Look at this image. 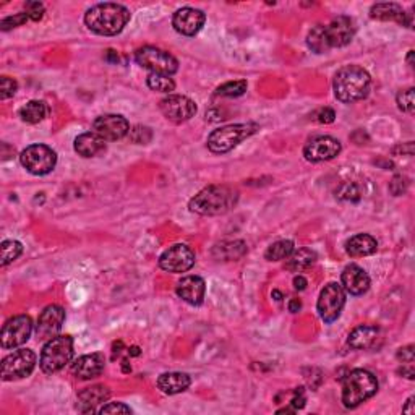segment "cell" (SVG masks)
<instances>
[{"mask_svg": "<svg viewBox=\"0 0 415 415\" xmlns=\"http://www.w3.org/2000/svg\"><path fill=\"white\" fill-rule=\"evenodd\" d=\"M130 10L120 3H97L85 13L88 29L99 36H117L130 22Z\"/></svg>", "mask_w": 415, "mask_h": 415, "instance_id": "1", "label": "cell"}, {"mask_svg": "<svg viewBox=\"0 0 415 415\" xmlns=\"http://www.w3.org/2000/svg\"><path fill=\"white\" fill-rule=\"evenodd\" d=\"M238 192L227 185H209L190 200L188 208L200 216H219L226 214L237 204Z\"/></svg>", "mask_w": 415, "mask_h": 415, "instance_id": "2", "label": "cell"}, {"mask_svg": "<svg viewBox=\"0 0 415 415\" xmlns=\"http://www.w3.org/2000/svg\"><path fill=\"white\" fill-rule=\"evenodd\" d=\"M370 86H372V78L367 70L359 65L343 67L336 73L333 81L334 96L345 104L365 99L370 92Z\"/></svg>", "mask_w": 415, "mask_h": 415, "instance_id": "3", "label": "cell"}, {"mask_svg": "<svg viewBox=\"0 0 415 415\" xmlns=\"http://www.w3.org/2000/svg\"><path fill=\"white\" fill-rule=\"evenodd\" d=\"M378 391V380L368 370H352L343 382V404L348 409H355L368 401Z\"/></svg>", "mask_w": 415, "mask_h": 415, "instance_id": "4", "label": "cell"}, {"mask_svg": "<svg viewBox=\"0 0 415 415\" xmlns=\"http://www.w3.org/2000/svg\"><path fill=\"white\" fill-rule=\"evenodd\" d=\"M260 130L257 124H232L214 130L208 136V148L214 154H224L241 145L243 140L250 138Z\"/></svg>", "mask_w": 415, "mask_h": 415, "instance_id": "5", "label": "cell"}, {"mask_svg": "<svg viewBox=\"0 0 415 415\" xmlns=\"http://www.w3.org/2000/svg\"><path fill=\"white\" fill-rule=\"evenodd\" d=\"M73 359V339L70 336H56L44 344L39 365L44 373L52 375L72 362Z\"/></svg>", "mask_w": 415, "mask_h": 415, "instance_id": "6", "label": "cell"}, {"mask_svg": "<svg viewBox=\"0 0 415 415\" xmlns=\"http://www.w3.org/2000/svg\"><path fill=\"white\" fill-rule=\"evenodd\" d=\"M135 60L143 68H148L151 73H159V75H174L179 70V62L172 54L163 51L159 47L145 46L140 47L135 52Z\"/></svg>", "mask_w": 415, "mask_h": 415, "instance_id": "7", "label": "cell"}, {"mask_svg": "<svg viewBox=\"0 0 415 415\" xmlns=\"http://www.w3.org/2000/svg\"><path fill=\"white\" fill-rule=\"evenodd\" d=\"M22 165L33 175H46L52 172L57 164V154L46 145H31L19 154Z\"/></svg>", "mask_w": 415, "mask_h": 415, "instance_id": "8", "label": "cell"}, {"mask_svg": "<svg viewBox=\"0 0 415 415\" xmlns=\"http://www.w3.org/2000/svg\"><path fill=\"white\" fill-rule=\"evenodd\" d=\"M344 305L345 292L343 286H339L338 282H329V284H326L320 292L316 310H318L320 318L323 320L325 323H333V321L339 318Z\"/></svg>", "mask_w": 415, "mask_h": 415, "instance_id": "9", "label": "cell"}, {"mask_svg": "<svg viewBox=\"0 0 415 415\" xmlns=\"http://www.w3.org/2000/svg\"><path fill=\"white\" fill-rule=\"evenodd\" d=\"M34 367H36V354L29 349H18L2 360V380L13 382L26 378L33 373Z\"/></svg>", "mask_w": 415, "mask_h": 415, "instance_id": "10", "label": "cell"}, {"mask_svg": "<svg viewBox=\"0 0 415 415\" xmlns=\"http://www.w3.org/2000/svg\"><path fill=\"white\" fill-rule=\"evenodd\" d=\"M33 333V321L28 315H18L3 325L0 333V344L3 349H15L28 343Z\"/></svg>", "mask_w": 415, "mask_h": 415, "instance_id": "11", "label": "cell"}, {"mask_svg": "<svg viewBox=\"0 0 415 415\" xmlns=\"http://www.w3.org/2000/svg\"><path fill=\"white\" fill-rule=\"evenodd\" d=\"M197 257L195 252L185 243H175L170 248H168L163 255L159 257V266L161 270L180 275V272H187L193 268Z\"/></svg>", "mask_w": 415, "mask_h": 415, "instance_id": "12", "label": "cell"}, {"mask_svg": "<svg viewBox=\"0 0 415 415\" xmlns=\"http://www.w3.org/2000/svg\"><path fill=\"white\" fill-rule=\"evenodd\" d=\"M159 109L164 117L174 124H182L197 114V104L187 96L169 95L159 102Z\"/></svg>", "mask_w": 415, "mask_h": 415, "instance_id": "13", "label": "cell"}, {"mask_svg": "<svg viewBox=\"0 0 415 415\" xmlns=\"http://www.w3.org/2000/svg\"><path fill=\"white\" fill-rule=\"evenodd\" d=\"M355 22L350 17H338L329 24H323V33L328 49L344 47L352 41L355 36Z\"/></svg>", "mask_w": 415, "mask_h": 415, "instance_id": "14", "label": "cell"}, {"mask_svg": "<svg viewBox=\"0 0 415 415\" xmlns=\"http://www.w3.org/2000/svg\"><path fill=\"white\" fill-rule=\"evenodd\" d=\"M63 321H65V310L58 305H49L41 311L36 326V336L39 341H51L60 333Z\"/></svg>", "mask_w": 415, "mask_h": 415, "instance_id": "15", "label": "cell"}, {"mask_svg": "<svg viewBox=\"0 0 415 415\" xmlns=\"http://www.w3.org/2000/svg\"><path fill=\"white\" fill-rule=\"evenodd\" d=\"M92 131L106 141H117L129 135L130 125L125 117L117 114H107L97 117L92 124Z\"/></svg>", "mask_w": 415, "mask_h": 415, "instance_id": "16", "label": "cell"}, {"mask_svg": "<svg viewBox=\"0 0 415 415\" xmlns=\"http://www.w3.org/2000/svg\"><path fill=\"white\" fill-rule=\"evenodd\" d=\"M339 140L333 136H316L310 140L304 148V156L310 163H321V161L334 159L341 153Z\"/></svg>", "mask_w": 415, "mask_h": 415, "instance_id": "17", "label": "cell"}, {"mask_svg": "<svg viewBox=\"0 0 415 415\" xmlns=\"http://www.w3.org/2000/svg\"><path fill=\"white\" fill-rule=\"evenodd\" d=\"M206 22V15L202 10L193 7L179 8L172 17V26L182 36H195Z\"/></svg>", "mask_w": 415, "mask_h": 415, "instance_id": "18", "label": "cell"}, {"mask_svg": "<svg viewBox=\"0 0 415 415\" xmlns=\"http://www.w3.org/2000/svg\"><path fill=\"white\" fill-rule=\"evenodd\" d=\"M370 17L373 19H378V22H396L398 24L406 28H412L414 24L412 13L404 12L401 5L393 2L375 3L373 7L370 8Z\"/></svg>", "mask_w": 415, "mask_h": 415, "instance_id": "19", "label": "cell"}, {"mask_svg": "<svg viewBox=\"0 0 415 415\" xmlns=\"http://www.w3.org/2000/svg\"><path fill=\"white\" fill-rule=\"evenodd\" d=\"M106 367L104 354L95 352L83 355L72 365V375L78 380H92L101 377Z\"/></svg>", "mask_w": 415, "mask_h": 415, "instance_id": "20", "label": "cell"}, {"mask_svg": "<svg viewBox=\"0 0 415 415\" xmlns=\"http://www.w3.org/2000/svg\"><path fill=\"white\" fill-rule=\"evenodd\" d=\"M341 282H343V289L350 295H362L370 287V276L364 268L349 265L344 268L343 275H341Z\"/></svg>", "mask_w": 415, "mask_h": 415, "instance_id": "21", "label": "cell"}, {"mask_svg": "<svg viewBox=\"0 0 415 415\" xmlns=\"http://www.w3.org/2000/svg\"><path fill=\"white\" fill-rule=\"evenodd\" d=\"M177 295L190 305H202L206 284L200 276H185L177 282Z\"/></svg>", "mask_w": 415, "mask_h": 415, "instance_id": "22", "label": "cell"}, {"mask_svg": "<svg viewBox=\"0 0 415 415\" xmlns=\"http://www.w3.org/2000/svg\"><path fill=\"white\" fill-rule=\"evenodd\" d=\"M73 148L81 158H96L106 151V140H102L95 131H88L76 136Z\"/></svg>", "mask_w": 415, "mask_h": 415, "instance_id": "23", "label": "cell"}, {"mask_svg": "<svg viewBox=\"0 0 415 415\" xmlns=\"http://www.w3.org/2000/svg\"><path fill=\"white\" fill-rule=\"evenodd\" d=\"M111 398L109 388L104 384H95V386L83 389L78 394V406H80L81 412H97L96 406L107 402V399Z\"/></svg>", "mask_w": 415, "mask_h": 415, "instance_id": "24", "label": "cell"}, {"mask_svg": "<svg viewBox=\"0 0 415 415\" xmlns=\"http://www.w3.org/2000/svg\"><path fill=\"white\" fill-rule=\"evenodd\" d=\"M378 248V242L368 234H357L345 242V252L354 258L373 255Z\"/></svg>", "mask_w": 415, "mask_h": 415, "instance_id": "25", "label": "cell"}, {"mask_svg": "<svg viewBox=\"0 0 415 415\" xmlns=\"http://www.w3.org/2000/svg\"><path fill=\"white\" fill-rule=\"evenodd\" d=\"M192 380L187 373H180V372H170V373H163L158 378V388L163 391L164 394H179L184 393L185 389H188Z\"/></svg>", "mask_w": 415, "mask_h": 415, "instance_id": "26", "label": "cell"}, {"mask_svg": "<svg viewBox=\"0 0 415 415\" xmlns=\"http://www.w3.org/2000/svg\"><path fill=\"white\" fill-rule=\"evenodd\" d=\"M380 338V331L375 326H357L349 334V345L355 350L372 349Z\"/></svg>", "mask_w": 415, "mask_h": 415, "instance_id": "27", "label": "cell"}, {"mask_svg": "<svg viewBox=\"0 0 415 415\" xmlns=\"http://www.w3.org/2000/svg\"><path fill=\"white\" fill-rule=\"evenodd\" d=\"M316 261V253L310 248H299V250H294L289 257L286 258L284 268L287 271L292 272H300L310 268Z\"/></svg>", "mask_w": 415, "mask_h": 415, "instance_id": "28", "label": "cell"}, {"mask_svg": "<svg viewBox=\"0 0 415 415\" xmlns=\"http://www.w3.org/2000/svg\"><path fill=\"white\" fill-rule=\"evenodd\" d=\"M247 253V245L242 241L234 242H224L221 245H216L213 250V255L219 258V260H238Z\"/></svg>", "mask_w": 415, "mask_h": 415, "instance_id": "29", "label": "cell"}, {"mask_svg": "<svg viewBox=\"0 0 415 415\" xmlns=\"http://www.w3.org/2000/svg\"><path fill=\"white\" fill-rule=\"evenodd\" d=\"M47 115V107L42 101H29L19 109V117L26 124H39Z\"/></svg>", "mask_w": 415, "mask_h": 415, "instance_id": "30", "label": "cell"}, {"mask_svg": "<svg viewBox=\"0 0 415 415\" xmlns=\"http://www.w3.org/2000/svg\"><path fill=\"white\" fill-rule=\"evenodd\" d=\"M294 252V242L292 241H277L272 245L268 247L265 258L268 261H281L286 260L291 253Z\"/></svg>", "mask_w": 415, "mask_h": 415, "instance_id": "31", "label": "cell"}, {"mask_svg": "<svg viewBox=\"0 0 415 415\" xmlns=\"http://www.w3.org/2000/svg\"><path fill=\"white\" fill-rule=\"evenodd\" d=\"M307 46L316 54H325L329 51L328 44H326V39H325L323 24H316L315 28L310 29L309 36H307Z\"/></svg>", "mask_w": 415, "mask_h": 415, "instance_id": "32", "label": "cell"}, {"mask_svg": "<svg viewBox=\"0 0 415 415\" xmlns=\"http://www.w3.org/2000/svg\"><path fill=\"white\" fill-rule=\"evenodd\" d=\"M146 83H148L151 90L158 92H172L175 90V83L172 78L168 75H159V73H149Z\"/></svg>", "mask_w": 415, "mask_h": 415, "instance_id": "33", "label": "cell"}, {"mask_svg": "<svg viewBox=\"0 0 415 415\" xmlns=\"http://www.w3.org/2000/svg\"><path fill=\"white\" fill-rule=\"evenodd\" d=\"M0 250H2V260H0V265L7 266L22 255L23 245L18 241H5L2 242V248H0Z\"/></svg>", "mask_w": 415, "mask_h": 415, "instance_id": "34", "label": "cell"}, {"mask_svg": "<svg viewBox=\"0 0 415 415\" xmlns=\"http://www.w3.org/2000/svg\"><path fill=\"white\" fill-rule=\"evenodd\" d=\"M247 91V81L245 80H236V81H227L221 85L216 90V96H224V97H238L245 95Z\"/></svg>", "mask_w": 415, "mask_h": 415, "instance_id": "35", "label": "cell"}, {"mask_svg": "<svg viewBox=\"0 0 415 415\" xmlns=\"http://www.w3.org/2000/svg\"><path fill=\"white\" fill-rule=\"evenodd\" d=\"M336 197L341 202H359L360 200V190L354 182H343L336 190Z\"/></svg>", "mask_w": 415, "mask_h": 415, "instance_id": "36", "label": "cell"}, {"mask_svg": "<svg viewBox=\"0 0 415 415\" xmlns=\"http://www.w3.org/2000/svg\"><path fill=\"white\" fill-rule=\"evenodd\" d=\"M398 107L402 112H407V114H414L415 111V99H414V88H407V90L398 92Z\"/></svg>", "mask_w": 415, "mask_h": 415, "instance_id": "37", "label": "cell"}, {"mask_svg": "<svg viewBox=\"0 0 415 415\" xmlns=\"http://www.w3.org/2000/svg\"><path fill=\"white\" fill-rule=\"evenodd\" d=\"M130 140L136 145H146L149 143L151 138H153V131H151L149 127H143V125H136L131 127L129 131Z\"/></svg>", "mask_w": 415, "mask_h": 415, "instance_id": "38", "label": "cell"}, {"mask_svg": "<svg viewBox=\"0 0 415 415\" xmlns=\"http://www.w3.org/2000/svg\"><path fill=\"white\" fill-rule=\"evenodd\" d=\"M28 19H29L28 15L24 12L23 13H17V15H13V17L3 18L2 22H0V29H2V31H10V29L22 26V24L26 23Z\"/></svg>", "mask_w": 415, "mask_h": 415, "instance_id": "39", "label": "cell"}, {"mask_svg": "<svg viewBox=\"0 0 415 415\" xmlns=\"http://www.w3.org/2000/svg\"><path fill=\"white\" fill-rule=\"evenodd\" d=\"M409 179L404 177V175H394L391 182H389V192H391L394 197H401L407 192L409 188Z\"/></svg>", "mask_w": 415, "mask_h": 415, "instance_id": "40", "label": "cell"}, {"mask_svg": "<svg viewBox=\"0 0 415 415\" xmlns=\"http://www.w3.org/2000/svg\"><path fill=\"white\" fill-rule=\"evenodd\" d=\"M17 81L13 80V78H8V76H2L0 78V99H8V97L15 96V92H17Z\"/></svg>", "mask_w": 415, "mask_h": 415, "instance_id": "41", "label": "cell"}, {"mask_svg": "<svg viewBox=\"0 0 415 415\" xmlns=\"http://www.w3.org/2000/svg\"><path fill=\"white\" fill-rule=\"evenodd\" d=\"M44 5L41 2H26L24 3V13L28 15L29 19H33V22H39V19H42L44 17Z\"/></svg>", "mask_w": 415, "mask_h": 415, "instance_id": "42", "label": "cell"}, {"mask_svg": "<svg viewBox=\"0 0 415 415\" xmlns=\"http://www.w3.org/2000/svg\"><path fill=\"white\" fill-rule=\"evenodd\" d=\"M99 414H131V409L122 402H109L104 404L99 411Z\"/></svg>", "mask_w": 415, "mask_h": 415, "instance_id": "43", "label": "cell"}, {"mask_svg": "<svg viewBox=\"0 0 415 415\" xmlns=\"http://www.w3.org/2000/svg\"><path fill=\"white\" fill-rule=\"evenodd\" d=\"M315 119L320 122V124H333L336 119V112L331 109V107H325V109H320L316 112Z\"/></svg>", "mask_w": 415, "mask_h": 415, "instance_id": "44", "label": "cell"}, {"mask_svg": "<svg viewBox=\"0 0 415 415\" xmlns=\"http://www.w3.org/2000/svg\"><path fill=\"white\" fill-rule=\"evenodd\" d=\"M398 359L401 360L402 364H414L415 352L414 345H406V348H401L398 350Z\"/></svg>", "mask_w": 415, "mask_h": 415, "instance_id": "45", "label": "cell"}, {"mask_svg": "<svg viewBox=\"0 0 415 415\" xmlns=\"http://www.w3.org/2000/svg\"><path fill=\"white\" fill-rule=\"evenodd\" d=\"M399 375H402V377L407 380H414L415 378L414 364H402V368L399 370Z\"/></svg>", "mask_w": 415, "mask_h": 415, "instance_id": "46", "label": "cell"}, {"mask_svg": "<svg viewBox=\"0 0 415 415\" xmlns=\"http://www.w3.org/2000/svg\"><path fill=\"white\" fill-rule=\"evenodd\" d=\"M294 287L297 291H304L307 287V279L304 276H295L294 277Z\"/></svg>", "mask_w": 415, "mask_h": 415, "instance_id": "47", "label": "cell"}, {"mask_svg": "<svg viewBox=\"0 0 415 415\" xmlns=\"http://www.w3.org/2000/svg\"><path fill=\"white\" fill-rule=\"evenodd\" d=\"M302 309V302L299 299H292L289 302V311L291 314H297Z\"/></svg>", "mask_w": 415, "mask_h": 415, "instance_id": "48", "label": "cell"}, {"mask_svg": "<svg viewBox=\"0 0 415 415\" xmlns=\"http://www.w3.org/2000/svg\"><path fill=\"white\" fill-rule=\"evenodd\" d=\"M414 401H415V398H414V396H412V398H409V401L406 402V406L402 407V412H404V414H409V415L415 414V409H414Z\"/></svg>", "mask_w": 415, "mask_h": 415, "instance_id": "49", "label": "cell"}, {"mask_svg": "<svg viewBox=\"0 0 415 415\" xmlns=\"http://www.w3.org/2000/svg\"><path fill=\"white\" fill-rule=\"evenodd\" d=\"M129 354L133 355V357H136V355H140V348H136V345H133V348L129 349Z\"/></svg>", "mask_w": 415, "mask_h": 415, "instance_id": "50", "label": "cell"}, {"mask_svg": "<svg viewBox=\"0 0 415 415\" xmlns=\"http://www.w3.org/2000/svg\"><path fill=\"white\" fill-rule=\"evenodd\" d=\"M412 58H414V51H409V56H407V63H409V67H414Z\"/></svg>", "mask_w": 415, "mask_h": 415, "instance_id": "51", "label": "cell"}, {"mask_svg": "<svg viewBox=\"0 0 415 415\" xmlns=\"http://www.w3.org/2000/svg\"><path fill=\"white\" fill-rule=\"evenodd\" d=\"M272 297H275V300H282V294L279 291H272Z\"/></svg>", "mask_w": 415, "mask_h": 415, "instance_id": "52", "label": "cell"}]
</instances>
